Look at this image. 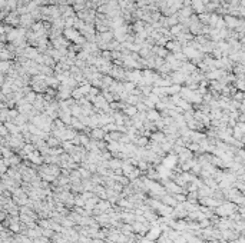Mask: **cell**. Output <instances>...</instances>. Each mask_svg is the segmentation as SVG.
I'll return each instance as SVG.
<instances>
[{
	"label": "cell",
	"mask_w": 245,
	"mask_h": 243,
	"mask_svg": "<svg viewBox=\"0 0 245 243\" xmlns=\"http://www.w3.org/2000/svg\"><path fill=\"white\" fill-rule=\"evenodd\" d=\"M9 67V63L7 62H3V63H0V70H6Z\"/></svg>",
	"instance_id": "cell-12"
},
{
	"label": "cell",
	"mask_w": 245,
	"mask_h": 243,
	"mask_svg": "<svg viewBox=\"0 0 245 243\" xmlns=\"http://www.w3.org/2000/svg\"><path fill=\"white\" fill-rule=\"evenodd\" d=\"M237 86H238V89H239V90H244V82H242V79H239V80H238Z\"/></svg>",
	"instance_id": "cell-11"
},
{
	"label": "cell",
	"mask_w": 245,
	"mask_h": 243,
	"mask_svg": "<svg viewBox=\"0 0 245 243\" xmlns=\"http://www.w3.org/2000/svg\"><path fill=\"white\" fill-rule=\"evenodd\" d=\"M148 119H151V120H155V122H158L159 120V115H158L156 112H152L151 109H149V112H148V116H146Z\"/></svg>",
	"instance_id": "cell-9"
},
{
	"label": "cell",
	"mask_w": 245,
	"mask_h": 243,
	"mask_svg": "<svg viewBox=\"0 0 245 243\" xmlns=\"http://www.w3.org/2000/svg\"><path fill=\"white\" fill-rule=\"evenodd\" d=\"M152 139H154V140H162V139H163V135H162V133H156V135H154V136H152Z\"/></svg>",
	"instance_id": "cell-10"
},
{
	"label": "cell",
	"mask_w": 245,
	"mask_h": 243,
	"mask_svg": "<svg viewBox=\"0 0 245 243\" xmlns=\"http://www.w3.org/2000/svg\"><path fill=\"white\" fill-rule=\"evenodd\" d=\"M179 90H181V86H179V85H172V86L166 87V93H171V94L179 93Z\"/></svg>",
	"instance_id": "cell-5"
},
{
	"label": "cell",
	"mask_w": 245,
	"mask_h": 243,
	"mask_svg": "<svg viewBox=\"0 0 245 243\" xmlns=\"http://www.w3.org/2000/svg\"><path fill=\"white\" fill-rule=\"evenodd\" d=\"M56 143H57V140H54V139H49V144H50V146H56Z\"/></svg>",
	"instance_id": "cell-14"
},
{
	"label": "cell",
	"mask_w": 245,
	"mask_h": 243,
	"mask_svg": "<svg viewBox=\"0 0 245 243\" xmlns=\"http://www.w3.org/2000/svg\"><path fill=\"white\" fill-rule=\"evenodd\" d=\"M166 22H168V26H175L178 24V15H171L169 17H166Z\"/></svg>",
	"instance_id": "cell-6"
},
{
	"label": "cell",
	"mask_w": 245,
	"mask_h": 243,
	"mask_svg": "<svg viewBox=\"0 0 245 243\" xmlns=\"http://www.w3.org/2000/svg\"><path fill=\"white\" fill-rule=\"evenodd\" d=\"M235 99H237V100H239V102H242V93H238V94H235Z\"/></svg>",
	"instance_id": "cell-13"
},
{
	"label": "cell",
	"mask_w": 245,
	"mask_h": 243,
	"mask_svg": "<svg viewBox=\"0 0 245 243\" xmlns=\"http://www.w3.org/2000/svg\"><path fill=\"white\" fill-rule=\"evenodd\" d=\"M125 76L128 77V80H131L132 83H140L142 82V72L139 69L131 70L128 73H125Z\"/></svg>",
	"instance_id": "cell-1"
},
{
	"label": "cell",
	"mask_w": 245,
	"mask_h": 243,
	"mask_svg": "<svg viewBox=\"0 0 245 243\" xmlns=\"http://www.w3.org/2000/svg\"><path fill=\"white\" fill-rule=\"evenodd\" d=\"M138 143H139V144H142V146H145V143H146V139H139V140H138Z\"/></svg>",
	"instance_id": "cell-15"
},
{
	"label": "cell",
	"mask_w": 245,
	"mask_h": 243,
	"mask_svg": "<svg viewBox=\"0 0 245 243\" xmlns=\"http://www.w3.org/2000/svg\"><path fill=\"white\" fill-rule=\"evenodd\" d=\"M92 136H93V137H96V139H102V137H105V132H103V130H101V129H93Z\"/></svg>",
	"instance_id": "cell-8"
},
{
	"label": "cell",
	"mask_w": 245,
	"mask_h": 243,
	"mask_svg": "<svg viewBox=\"0 0 245 243\" xmlns=\"http://www.w3.org/2000/svg\"><path fill=\"white\" fill-rule=\"evenodd\" d=\"M224 22H225V24H227L229 29H234V30H235V29L238 27V24H239L241 19L238 20L237 17H234V16H231V15H227V16H225V20H224Z\"/></svg>",
	"instance_id": "cell-2"
},
{
	"label": "cell",
	"mask_w": 245,
	"mask_h": 243,
	"mask_svg": "<svg viewBox=\"0 0 245 243\" xmlns=\"http://www.w3.org/2000/svg\"><path fill=\"white\" fill-rule=\"evenodd\" d=\"M171 82H174V83H176V85H179V83H182V82H185L186 80V74L185 73H182L181 70H178V72H175L171 77Z\"/></svg>",
	"instance_id": "cell-3"
},
{
	"label": "cell",
	"mask_w": 245,
	"mask_h": 243,
	"mask_svg": "<svg viewBox=\"0 0 245 243\" xmlns=\"http://www.w3.org/2000/svg\"><path fill=\"white\" fill-rule=\"evenodd\" d=\"M136 110H138V109H136L135 106H126V107H125V113H126L128 116H135V115L138 113Z\"/></svg>",
	"instance_id": "cell-7"
},
{
	"label": "cell",
	"mask_w": 245,
	"mask_h": 243,
	"mask_svg": "<svg viewBox=\"0 0 245 243\" xmlns=\"http://www.w3.org/2000/svg\"><path fill=\"white\" fill-rule=\"evenodd\" d=\"M191 6L198 13H204L205 12V4L202 3V0H191Z\"/></svg>",
	"instance_id": "cell-4"
}]
</instances>
